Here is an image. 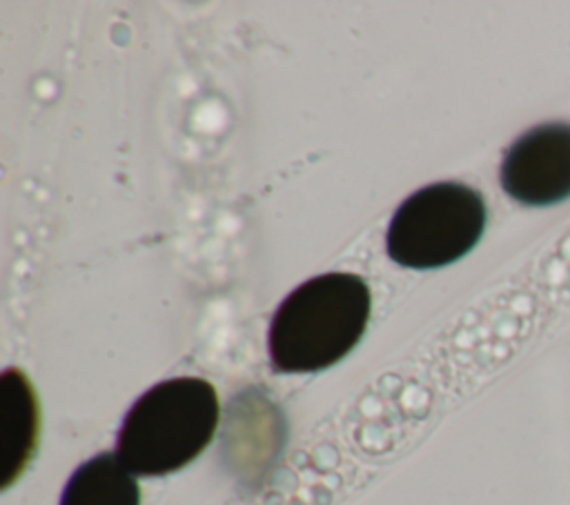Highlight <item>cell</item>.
Masks as SVG:
<instances>
[{"mask_svg":"<svg viewBox=\"0 0 570 505\" xmlns=\"http://www.w3.org/2000/svg\"><path fill=\"white\" fill-rule=\"evenodd\" d=\"M372 309L367 283L330 271L298 285L274 311L267 349L274 369L318 372L347 356L361 340Z\"/></svg>","mask_w":570,"mask_h":505,"instance_id":"cell-1","label":"cell"},{"mask_svg":"<svg viewBox=\"0 0 570 505\" xmlns=\"http://www.w3.org/2000/svg\"><path fill=\"white\" fill-rule=\"evenodd\" d=\"M218 427V394L196 376H178L149 387L125 414L116 456L138 476L171 474L191 463Z\"/></svg>","mask_w":570,"mask_h":505,"instance_id":"cell-2","label":"cell"},{"mask_svg":"<svg viewBox=\"0 0 570 505\" xmlns=\"http://www.w3.org/2000/svg\"><path fill=\"white\" fill-rule=\"evenodd\" d=\"M483 196L461 182H432L394 211L387 234V256L410 269H439L463 258L485 229Z\"/></svg>","mask_w":570,"mask_h":505,"instance_id":"cell-3","label":"cell"},{"mask_svg":"<svg viewBox=\"0 0 570 505\" xmlns=\"http://www.w3.org/2000/svg\"><path fill=\"white\" fill-rule=\"evenodd\" d=\"M501 187L528 207L570 198V125L548 122L519 136L501 160Z\"/></svg>","mask_w":570,"mask_h":505,"instance_id":"cell-4","label":"cell"},{"mask_svg":"<svg viewBox=\"0 0 570 505\" xmlns=\"http://www.w3.org/2000/svg\"><path fill=\"white\" fill-rule=\"evenodd\" d=\"M0 383V485L7 487L31 456L38 429V405L22 372L7 369Z\"/></svg>","mask_w":570,"mask_h":505,"instance_id":"cell-5","label":"cell"},{"mask_svg":"<svg viewBox=\"0 0 570 505\" xmlns=\"http://www.w3.org/2000/svg\"><path fill=\"white\" fill-rule=\"evenodd\" d=\"M60 505H140V489L120 458L102 452L76 467Z\"/></svg>","mask_w":570,"mask_h":505,"instance_id":"cell-6","label":"cell"}]
</instances>
